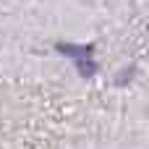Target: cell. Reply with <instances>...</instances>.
I'll use <instances>...</instances> for the list:
<instances>
[{"label": "cell", "mask_w": 149, "mask_h": 149, "mask_svg": "<svg viewBox=\"0 0 149 149\" xmlns=\"http://www.w3.org/2000/svg\"><path fill=\"white\" fill-rule=\"evenodd\" d=\"M55 50H58L60 55H68V58L79 60V58H92L94 45H68V42H58Z\"/></svg>", "instance_id": "1"}, {"label": "cell", "mask_w": 149, "mask_h": 149, "mask_svg": "<svg viewBox=\"0 0 149 149\" xmlns=\"http://www.w3.org/2000/svg\"><path fill=\"white\" fill-rule=\"evenodd\" d=\"M76 68H79V73H81L84 79H92V76L97 73V63H94L92 58H79V60H76Z\"/></svg>", "instance_id": "2"}]
</instances>
